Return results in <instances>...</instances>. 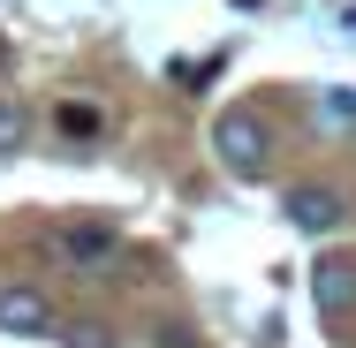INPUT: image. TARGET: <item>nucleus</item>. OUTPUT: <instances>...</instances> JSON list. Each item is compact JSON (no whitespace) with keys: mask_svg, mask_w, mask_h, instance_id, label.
Segmentation results:
<instances>
[{"mask_svg":"<svg viewBox=\"0 0 356 348\" xmlns=\"http://www.w3.org/2000/svg\"><path fill=\"white\" fill-rule=\"evenodd\" d=\"M31 144V106L23 99H0V159H15Z\"/></svg>","mask_w":356,"mask_h":348,"instance_id":"6","label":"nucleus"},{"mask_svg":"<svg viewBox=\"0 0 356 348\" xmlns=\"http://www.w3.org/2000/svg\"><path fill=\"white\" fill-rule=\"evenodd\" d=\"M61 250H69L76 265H91V258H114V227H106V219H76L69 235H61Z\"/></svg>","mask_w":356,"mask_h":348,"instance_id":"5","label":"nucleus"},{"mask_svg":"<svg viewBox=\"0 0 356 348\" xmlns=\"http://www.w3.org/2000/svg\"><path fill=\"white\" fill-rule=\"evenodd\" d=\"M213 151L235 167V174H266V167H273V129H266V114L227 106V114L213 122Z\"/></svg>","mask_w":356,"mask_h":348,"instance_id":"1","label":"nucleus"},{"mask_svg":"<svg viewBox=\"0 0 356 348\" xmlns=\"http://www.w3.org/2000/svg\"><path fill=\"white\" fill-rule=\"evenodd\" d=\"M318 99H326V122H334V129H356V91L349 83H334V91H318Z\"/></svg>","mask_w":356,"mask_h":348,"instance_id":"7","label":"nucleus"},{"mask_svg":"<svg viewBox=\"0 0 356 348\" xmlns=\"http://www.w3.org/2000/svg\"><path fill=\"white\" fill-rule=\"evenodd\" d=\"M311 295H318L326 318H349V310H356V265H349V258H326V265L311 273Z\"/></svg>","mask_w":356,"mask_h":348,"instance_id":"4","label":"nucleus"},{"mask_svg":"<svg viewBox=\"0 0 356 348\" xmlns=\"http://www.w3.org/2000/svg\"><path fill=\"white\" fill-rule=\"evenodd\" d=\"M69 348H114L106 326H69Z\"/></svg>","mask_w":356,"mask_h":348,"instance_id":"8","label":"nucleus"},{"mask_svg":"<svg viewBox=\"0 0 356 348\" xmlns=\"http://www.w3.org/2000/svg\"><path fill=\"white\" fill-rule=\"evenodd\" d=\"M281 212L303 227V235H334V227L349 219V205H341V190H334V182H296V190L281 197Z\"/></svg>","mask_w":356,"mask_h":348,"instance_id":"2","label":"nucleus"},{"mask_svg":"<svg viewBox=\"0 0 356 348\" xmlns=\"http://www.w3.org/2000/svg\"><path fill=\"white\" fill-rule=\"evenodd\" d=\"M46 326H54V303L31 280H8L0 288V333H46Z\"/></svg>","mask_w":356,"mask_h":348,"instance_id":"3","label":"nucleus"},{"mask_svg":"<svg viewBox=\"0 0 356 348\" xmlns=\"http://www.w3.org/2000/svg\"><path fill=\"white\" fill-rule=\"evenodd\" d=\"M0 61H8V38H0Z\"/></svg>","mask_w":356,"mask_h":348,"instance_id":"9","label":"nucleus"}]
</instances>
